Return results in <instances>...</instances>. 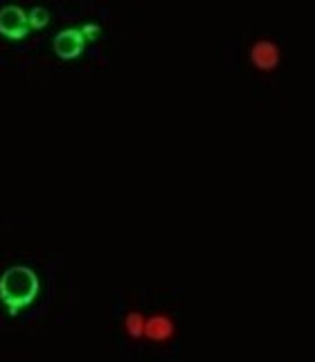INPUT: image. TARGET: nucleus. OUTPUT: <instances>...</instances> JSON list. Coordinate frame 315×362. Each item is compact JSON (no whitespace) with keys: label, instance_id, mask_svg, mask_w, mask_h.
<instances>
[{"label":"nucleus","instance_id":"obj_2","mask_svg":"<svg viewBox=\"0 0 315 362\" xmlns=\"http://www.w3.org/2000/svg\"><path fill=\"white\" fill-rule=\"evenodd\" d=\"M144 333L149 335V338H154V340H167L173 335V324L165 315L151 317V320L144 322Z\"/></svg>","mask_w":315,"mask_h":362},{"label":"nucleus","instance_id":"obj_1","mask_svg":"<svg viewBox=\"0 0 315 362\" xmlns=\"http://www.w3.org/2000/svg\"><path fill=\"white\" fill-rule=\"evenodd\" d=\"M250 59L259 70H273L277 64H280V47H277V43H273L270 39H261L252 45Z\"/></svg>","mask_w":315,"mask_h":362},{"label":"nucleus","instance_id":"obj_3","mask_svg":"<svg viewBox=\"0 0 315 362\" xmlns=\"http://www.w3.org/2000/svg\"><path fill=\"white\" fill-rule=\"evenodd\" d=\"M144 317L140 313H129L124 322V329L129 331L131 335H144Z\"/></svg>","mask_w":315,"mask_h":362}]
</instances>
